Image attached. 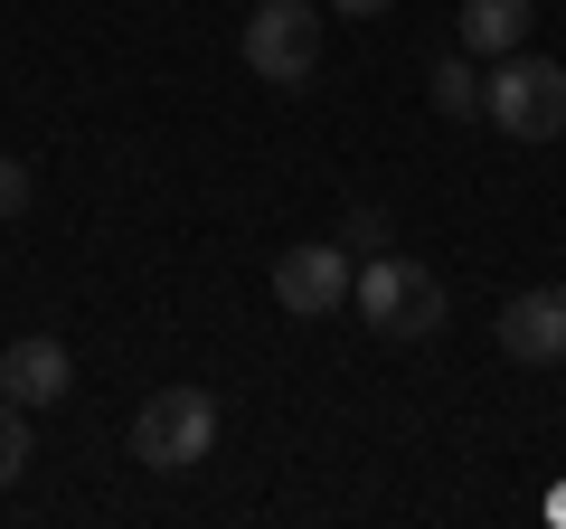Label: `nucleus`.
<instances>
[{
  "label": "nucleus",
  "instance_id": "nucleus-13",
  "mask_svg": "<svg viewBox=\"0 0 566 529\" xmlns=\"http://www.w3.org/2000/svg\"><path fill=\"white\" fill-rule=\"evenodd\" d=\"M340 20H378V10H397V0H331Z\"/></svg>",
  "mask_w": 566,
  "mask_h": 529
},
{
  "label": "nucleus",
  "instance_id": "nucleus-5",
  "mask_svg": "<svg viewBox=\"0 0 566 529\" xmlns=\"http://www.w3.org/2000/svg\"><path fill=\"white\" fill-rule=\"evenodd\" d=\"M349 293H359V264H349V246L331 237H303L274 256V303L293 312V322H322V312H340Z\"/></svg>",
  "mask_w": 566,
  "mask_h": 529
},
{
  "label": "nucleus",
  "instance_id": "nucleus-10",
  "mask_svg": "<svg viewBox=\"0 0 566 529\" xmlns=\"http://www.w3.org/2000/svg\"><path fill=\"white\" fill-rule=\"evenodd\" d=\"M20 473H29V407H20V397H0V491L20 483Z\"/></svg>",
  "mask_w": 566,
  "mask_h": 529
},
{
  "label": "nucleus",
  "instance_id": "nucleus-7",
  "mask_svg": "<svg viewBox=\"0 0 566 529\" xmlns=\"http://www.w3.org/2000/svg\"><path fill=\"white\" fill-rule=\"evenodd\" d=\"M66 387H76V350H66L57 331H20V341L0 350V397H20L29 416L57 407Z\"/></svg>",
  "mask_w": 566,
  "mask_h": 529
},
{
  "label": "nucleus",
  "instance_id": "nucleus-11",
  "mask_svg": "<svg viewBox=\"0 0 566 529\" xmlns=\"http://www.w3.org/2000/svg\"><path fill=\"white\" fill-rule=\"evenodd\" d=\"M340 237L359 246V256H378V246H387V208H349V227H340Z\"/></svg>",
  "mask_w": 566,
  "mask_h": 529
},
{
  "label": "nucleus",
  "instance_id": "nucleus-9",
  "mask_svg": "<svg viewBox=\"0 0 566 529\" xmlns=\"http://www.w3.org/2000/svg\"><path fill=\"white\" fill-rule=\"evenodd\" d=\"M424 95H434V114H444V123H482L491 76H482V58H434V66H424Z\"/></svg>",
  "mask_w": 566,
  "mask_h": 529
},
{
  "label": "nucleus",
  "instance_id": "nucleus-2",
  "mask_svg": "<svg viewBox=\"0 0 566 529\" xmlns=\"http://www.w3.org/2000/svg\"><path fill=\"white\" fill-rule=\"evenodd\" d=\"M218 454V397L208 387H151L133 407V464L142 473H199Z\"/></svg>",
  "mask_w": 566,
  "mask_h": 529
},
{
  "label": "nucleus",
  "instance_id": "nucleus-14",
  "mask_svg": "<svg viewBox=\"0 0 566 529\" xmlns=\"http://www.w3.org/2000/svg\"><path fill=\"white\" fill-rule=\"evenodd\" d=\"M547 520H566V491H547Z\"/></svg>",
  "mask_w": 566,
  "mask_h": 529
},
{
  "label": "nucleus",
  "instance_id": "nucleus-4",
  "mask_svg": "<svg viewBox=\"0 0 566 529\" xmlns=\"http://www.w3.org/2000/svg\"><path fill=\"white\" fill-rule=\"evenodd\" d=\"M245 66L264 85H312L322 76V10L312 0H255L245 10Z\"/></svg>",
  "mask_w": 566,
  "mask_h": 529
},
{
  "label": "nucleus",
  "instance_id": "nucleus-1",
  "mask_svg": "<svg viewBox=\"0 0 566 529\" xmlns=\"http://www.w3.org/2000/svg\"><path fill=\"white\" fill-rule=\"evenodd\" d=\"M349 303L368 312V331H378V341H434V331H444V274L378 246V256L359 264V293H349Z\"/></svg>",
  "mask_w": 566,
  "mask_h": 529
},
{
  "label": "nucleus",
  "instance_id": "nucleus-3",
  "mask_svg": "<svg viewBox=\"0 0 566 529\" xmlns=\"http://www.w3.org/2000/svg\"><path fill=\"white\" fill-rule=\"evenodd\" d=\"M482 123H501L510 143H557L566 133V66L520 48V58H491V104Z\"/></svg>",
  "mask_w": 566,
  "mask_h": 529
},
{
  "label": "nucleus",
  "instance_id": "nucleus-8",
  "mask_svg": "<svg viewBox=\"0 0 566 529\" xmlns=\"http://www.w3.org/2000/svg\"><path fill=\"white\" fill-rule=\"evenodd\" d=\"M538 0H463V58H520Z\"/></svg>",
  "mask_w": 566,
  "mask_h": 529
},
{
  "label": "nucleus",
  "instance_id": "nucleus-12",
  "mask_svg": "<svg viewBox=\"0 0 566 529\" xmlns=\"http://www.w3.org/2000/svg\"><path fill=\"white\" fill-rule=\"evenodd\" d=\"M29 208V162H0V218H20Z\"/></svg>",
  "mask_w": 566,
  "mask_h": 529
},
{
  "label": "nucleus",
  "instance_id": "nucleus-6",
  "mask_svg": "<svg viewBox=\"0 0 566 529\" xmlns=\"http://www.w3.org/2000/svg\"><path fill=\"white\" fill-rule=\"evenodd\" d=\"M491 331H501V350H510L520 369H557V360H566V284H528V293H510Z\"/></svg>",
  "mask_w": 566,
  "mask_h": 529
}]
</instances>
